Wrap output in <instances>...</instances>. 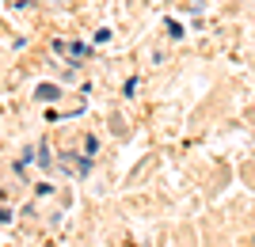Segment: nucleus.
<instances>
[{"label":"nucleus","instance_id":"nucleus-1","mask_svg":"<svg viewBox=\"0 0 255 247\" xmlns=\"http://www.w3.org/2000/svg\"><path fill=\"white\" fill-rule=\"evenodd\" d=\"M34 95L42 99V103H53V99L61 95V91H57V87H53V84H42V87H38V91H34Z\"/></svg>","mask_w":255,"mask_h":247}]
</instances>
